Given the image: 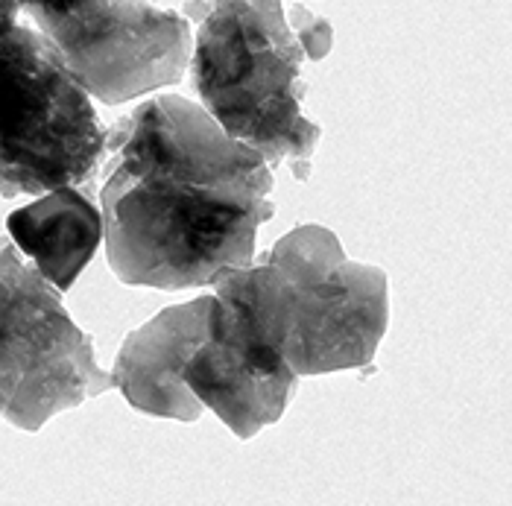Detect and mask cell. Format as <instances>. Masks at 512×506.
Wrapping results in <instances>:
<instances>
[{"label": "cell", "instance_id": "obj_5", "mask_svg": "<svg viewBox=\"0 0 512 506\" xmlns=\"http://www.w3.org/2000/svg\"><path fill=\"white\" fill-rule=\"evenodd\" d=\"M115 390L94 340L71 319L62 293L0 237V419L36 433L53 416Z\"/></svg>", "mask_w": 512, "mask_h": 506}, {"label": "cell", "instance_id": "obj_10", "mask_svg": "<svg viewBox=\"0 0 512 506\" xmlns=\"http://www.w3.org/2000/svg\"><path fill=\"white\" fill-rule=\"evenodd\" d=\"M287 24H290L296 41H299L305 59L322 62V59L331 53V47H334V27H331L328 18H319L311 9L293 3V6L287 9Z\"/></svg>", "mask_w": 512, "mask_h": 506}, {"label": "cell", "instance_id": "obj_1", "mask_svg": "<svg viewBox=\"0 0 512 506\" xmlns=\"http://www.w3.org/2000/svg\"><path fill=\"white\" fill-rule=\"evenodd\" d=\"M103 240L129 287H205L255 261L258 229L276 217L264 156L223 132L202 106L150 97L106 129Z\"/></svg>", "mask_w": 512, "mask_h": 506}, {"label": "cell", "instance_id": "obj_6", "mask_svg": "<svg viewBox=\"0 0 512 506\" xmlns=\"http://www.w3.org/2000/svg\"><path fill=\"white\" fill-rule=\"evenodd\" d=\"M71 77L106 106L179 85L194 50L188 18L150 0H21Z\"/></svg>", "mask_w": 512, "mask_h": 506}, {"label": "cell", "instance_id": "obj_8", "mask_svg": "<svg viewBox=\"0 0 512 506\" xmlns=\"http://www.w3.org/2000/svg\"><path fill=\"white\" fill-rule=\"evenodd\" d=\"M211 302L214 293L164 308L123 340L112 381L129 407L188 425L202 416L205 407L185 381V366L208 337Z\"/></svg>", "mask_w": 512, "mask_h": 506}, {"label": "cell", "instance_id": "obj_2", "mask_svg": "<svg viewBox=\"0 0 512 506\" xmlns=\"http://www.w3.org/2000/svg\"><path fill=\"white\" fill-rule=\"evenodd\" d=\"M214 296L299 378L369 369L390 325L387 273L352 261L325 226H296L249 267L211 278Z\"/></svg>", "mask_w": 512, "mask_h": 506}, {"label": "cell", "instance_id": "obj_3", "mask_svg": "<svg viewBox=\"0 0 512 506\" xmlns=\"http://www.w3.org/2000/svg\"><path fill=\"white\" fill-rule=\"evenodd\" d=\"M302 47H287L246 0H214L197 27L191 82L202 109L226 135L258 150L270 167L293 161V176H311L322 126L305 115Z\"/></svg>", "mask_w": 512, "mask_h": 506}, {"label": "cell", "instance_id": "obj_13", "mask_svg": "<svg viewBox=\"0 0 512 506\" xmlns=\"http://www.w3.org/2000/svg\"><path fill=\"white\" fill-rule=\"evenodd\" d=\"M211 9H214V0H188V3L182 6V15L188 18V24L199 27V24L208 18Z\"/></svg>", "mask_w": 512, "mask_h": 506}, {"label": "cell", "instance_id": "obj_12", "mask_svg": "<svg viewBox=\"0 0 512 506\" xmlns=\"http://www.w3.org/2000/svg\"><path fill=\"white\" fill-rule=\"evenodd\" d=\"M18 12H21V0H0V39L18 27Z\"/></svg>", "mask_w": 512, "mask_h": 506}, {"label": "cell", "instance_id": "obj_9", "mask_svg": "<svg viewBox=\"0 0 512 506\" xmlns=\"http://www.w3.org/2000/svg\"><path fill=\"white\" fill-rule=\"evenodd\" d=\"M6 232L59 293H68L103 243V214L82 191L65 185L12 211Z\"/></svg>", "mask_w": 512, "mask_h": 506}, {"label": "cell", "instance_id": "obj_4", "mask_svg": "<svg viewBox=\"0 0 512 506\" xmlns=\"http://www.w3.org/2000/svg\"><path fill=\"white\" fill-rule=\"evenodd\" d=\"M106 129L56 47L33 27L0 39V199L91 182Z\"/></svg>", "mask_w": 512, "mask_h": 506}, {"label": "cell", "instance_id": "obj_11", "mask_svg": "<svg viewBox=\"0 0 512 506\" xmlns=\"http://www.w3.org/2000/svg\"><path fill=\"white\" fill-rule=\"evenodd\" d=\"M246 3L258 12V18L267 24V30H270L281 44H287V47H299V41H296V36H293L290 24H287V15H284L281 0H246Z\"/></svg>", "mask_w": 512, "mask_h": 506}, {"label": "cell", "instance_id": "obj_7", "mask_svg": "<svg viewBox=\"0 0 512 506\" xmlns=\"http://www.w3.org/2000/svg\"><path fill=\"white\" fill-rule=\"evenodd\" d=\"M191 392L237 439H252L287 413L299 375L267 349L223 299L208 311V337L185 366Z\"/></svg>", "mask_w": 512, "mask_h": 506}]
</instances>
